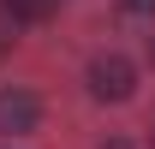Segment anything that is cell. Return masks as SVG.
<instances>
[{
  "instance_id": "cell-4",
  "label": "cell",
  "mask_w": 155,
  "mask_h": 149,
  "mask_svg": "<svg viewBox=\"0 0 155 149\" xmlns=\"http://www.w3.org/2000/svg\"><path fill=\"white\" fill-rule=\"evenodd\" d=\"M125 12H155V0H125Z\"/></svg>"
},
{
  "instance_id": "cell-2",
  "label": "cell",
  "mask_w": 155,
  "mask_h": 149,
  "mask_svg": "<svg viewBox=\"0 0 155 149\" xmlns=\"http://www.w3.org/2000/svg\"><path fill=\"white\" fill-rule=\"evenodd\" d=\"M36 125H42V95L24 84H6L0 90V137H30Z\"/></svg>"
},
{
  "instance_id": "cell-3",
  "label": "cell",
  "mask_w": 155,
  "mask_h": 149,
  "mask_svg": "<svg viewBox=\"0 0 155 149\" xmlns=\"http://www.w3.org/2000/svg\"><path fill=\"white\" fill-rule=\"evenodd\" d=\"M0 6H6L18 24H42V18H54V12H60V0H0Z\"/></svg>"
},
{
  "instance_id": "cell-5",
  "label": "cell",
  "mask_w": 155,
  "mask_h": 149,
  "mask_svg": "<svg viewBox=\"0 0 155 149\" xmlns=\"http://www.w3.org/2000/svg\"><path fill=\"white\" fill-rule=\"evenodd\" d=\"M101 149H131V143H125V137H107V143H101Z\"/></svg>"
},
{
  "instance_id": "cell-1",
  "label": "cell",
  "mask_w": 155,
  "mask_h": 149,
  "mask_svg": "<svg viewBox=\"0 0 155 149\" xmlns=\"http://www.w3.org/2000/svg\"><path fill=\"white\" fill-rule=\"evenodd\" d=\"M84 84H90V95L96 101H131L137 90V66L125 54H96L90 66H84Z\"/></svg>"
}]
</instances>
